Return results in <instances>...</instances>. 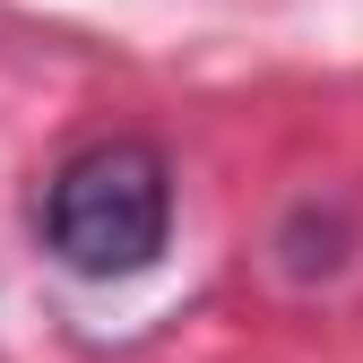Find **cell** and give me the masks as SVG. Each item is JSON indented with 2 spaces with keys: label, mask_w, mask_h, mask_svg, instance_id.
Wrapping results in <instances>:
<instances>
[{
  "label": "cell",
  "mask_w": 363,
  "mask_h": 363,
  "mask_svg": "<svg viewBox=\"0 0 363 363\" xmlns=\"http://www.w3.org/2000/svg\"><path fill=\"white\" fill-rule=\"evenodd\" d=\"M173 234V173L147 139L78 147L43 191V242L78 277H139Z\"/></svg>",
  "instance_id": "1"
}]
</instances>
